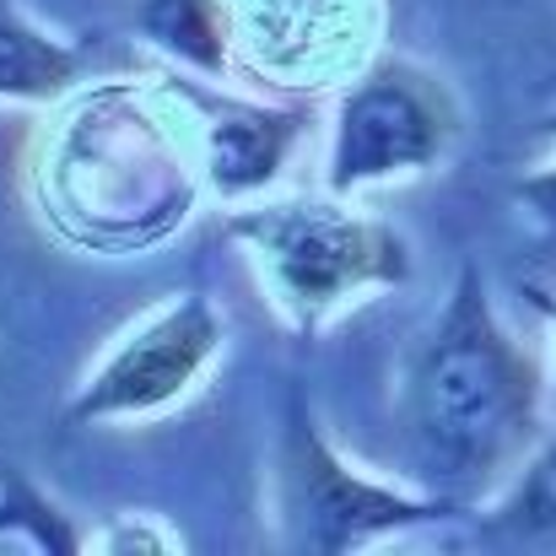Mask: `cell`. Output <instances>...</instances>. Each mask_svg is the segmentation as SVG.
<instances>
[{"instance_id":"6da1fadb","label":"cell","mask_w":556,"mask_h":556,"mask_svg":"<svg viewBox=\"0 0 556 556\" xmlns=\"http://www.w3.org/2000/svg\"><path fill=\"white\" fill-rule=\"evenodd\" d=\"M546 383L535 357L508 336L476 270H459L448 308L405 372V448L427 492L476 503L503 492L541 438Z\"/></svg>"},{"instance_id":"7a4b0ae2","label":"cell","mask_w":556,"mask_h":556,"mask_svg":"<svg viewBox=\"0 0 556 556\" xmlns=\"http://www.w3.org/2000/svg\"><path fill=\"white\" fill-rule=\"evenodd\" d=\"M341 200L346 194L281 200L227 222V238H238L265 265V281L298 330L325 325L346 298L368 287H394L410 276L405 238L363 211H346Z\"/></svg>"},{"instance_id":"3957f363","label":"cell","mask_w":556,"mask_h":556,"mask_svg":"<svg viewBox=\"0 0 556 556\" xmlns=\"http://www.w3.org/2000/svg\"><path fill=\"white\" fill-rule=\"evenodd\" d=\"M454 136L459 109L432 71L410 60H372L336 109L325 185L330 194H357L383 179L421 174L454 147Z\"/></svg>"},{"instance_id":"277c9868","label":"cell","mask_w":556,"mask_h":556,"mask_svg":"<svg viewBox=\"0 0 556 556\" xmlns=\"http://www.w3.org/2000/svg\"><path fill=\"white\" fill-rule=\"evenodd\" d=\"M281 508H287V541L298 552L341 556L372 546L383 535H400L410 525L448 519L459 503L438 492H400L357 476L319 432V421L298 405L281 443Z\"/></svg>"},{"instance_id":"5b68a950","label":"cell","mask_w":556,"mask_h":556,"mask_svg":"<svg viewBox=\"0 0 556 556\" xmlns=\"http://www.w3.org/2000/svg\"><path fill=\"white\" fill-rule=\"evenodd\" d=\"M222 346V319L205 298L168 303L152 325H141L103 368L87 378V389L71 400V421H109V416H141L179 400L200 368Z\"/></svg>"},{"instance_id":"8992f818","label":"cell","mask_w":556,"mask_h":556,"mask_svg":"<svg viewBox=\"0 0 556 556\" xmlns=\"http://www.w3.org/2000/svg\"><path fill=\"white\" fill-rule=\"evenodd\" d=\"M189 103L200 109L205 179L216 194L243 200V194H260L265 185H276V174L287 168V157L303 136L298 109H260V103L205 98V92H189Z\"/></svg>"},{"instance_id":"52a82bcc","label":"cell","mask_w":556,"mask_h":556,"mask_svg":"<svg viewBox=\"0 0 556 556\" xmlns=\"http://www.w3.org/2000/svg\"><path fill=\"white\" fill-rule=\"evenodd\" d=\"M352 33L357 0H243V43L276 76H319Z\"/></svg>"},{"instance_id":"ba28073f","label":"cell","mask_w":556,"mask_h":556,"mask_svg":"<svg viewBox=\"0 0 556 556\" xmlns=\"http://www.w3.org/2000/svg\"><path fill=\"white\" fill-rule=\"evenodd\" d=\"M81 76V54L49 33H38L16 5L0 0V98L11 103H54Z\"/></svg>"},{"instance_id":"9c48e42d","label":"cell","mask_w":556,"mask_h":556,"mask_svg":"<svg viewBox=\"0 0 556 556\" xmlns=\"http://www.w3.org/2000/svg\"><path fill=\"white\" fill-rule=\"evenodd\" d=\"M136 27L200 76H222L232 60V22L222 0H141Z\"/></svg>"},{"instance_id":"30bf717a","label":"cell","mask_w":556,"mask_h":556,"mask_svg":"<svg viewBox=\"0 0 556 556\" xmlns=\"http://www.w3.org/2000/svg\"><path fill=\"white\" fill-rule=\"evenodd\" d=\"M492 541L556 552V438L530 448V459L514 470V481L497 492V508L486 519Z\"/></svg>"},{"instance_id":"8fae6325","label":"cell","mask_w":556,"mask_h":556,"mask_svg":"<svg viewBox=\"0 0 556 556\" xmlns=\"http://www.w3.org/2000/svg\"><path fill=\"white\" fill-rule=\"evenodd\" d=\"M519 200L530 205V216L556 238V163L541 168V174H530V179H519Z\"/></svg>"},{"instance_id":"7c38bea8","label":"cell","mask_w":556,"mask_h":556,"mask_svg":"<svg viewBox=\"0 0 556 556\" xmlns=\"http://www.w3.org/2000/svg\"><path fill=\"white\" fill-rule=\"evenodd\" d=\"M552 341H556V303H552ZM546 410L556 416V368H552V383H546Z\"/></svg>"},{"instance_id":"4fadbf2b","label":"cell","mask_w":556,"mask_h":556,"mask_svg":"<svg viewBox=\"0 0 556 556\" xmlns=\"http://www.w3.org/2000/svg\"><path fill=\"white\" fill-rule=\"evenodd\" d=\"M541 130H546V136H556V114H546V125H541Z\"/></svg>"}]
</instances>
